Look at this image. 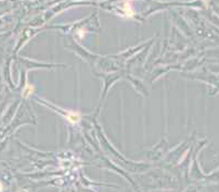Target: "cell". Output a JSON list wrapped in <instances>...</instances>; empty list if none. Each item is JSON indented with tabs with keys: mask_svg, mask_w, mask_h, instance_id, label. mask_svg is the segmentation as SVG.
<instances>
[{
	"mask_svg": "<svg viewBox=\"0 0 219 192\" xmlns=\"http://www.w3.org/2000/svg\"><path fill=\"white\" fill-rule=\"evenodd\" d=\"M67 119L69 120V122H71V123L75 124V123H77V122L79 120V113H74V112H71V113H68Z\"/></svg>",
	"mask_w": 219,
	"mask_h": 192,
	"instance_id": "1",
	"label": "cell"
},
{
	"mask_svg": "<svg viewBox=\"0 0 219 192\" xmlns=\"http://www.w3.org/2000/svg\"><path fill=\"white\" fill-rule=\"evenodd\" d=\"M33 92V86H26V88H25L24 91V95H29V94H31V93Z\"/></svg>",
	"mask_w": 219,
	"mask_h": 192,
	"instance_id": "2",
	"label": "cell"
},
{
	"mask_svg": "<svg viewBox=\"0 0 219 192\" xmlns=\"http://www.w3.org/2000/svg\"><path fill=\"white\" fill-rule=\"evenodd\" d=\"M2 189H3V185H2V183L0 182V192L2 191Z\"/></svg>",
	"mask_w": 219,
	"mask_h": 192,
	"instance_id": "3",
	"label": "cell"
}]
</instances>
